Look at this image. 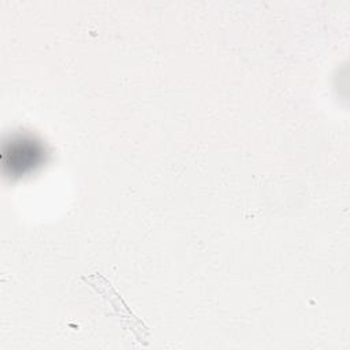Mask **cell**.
<instances>
[{
  "mask_svg": "<svg viewBox=\"0 0 350 350\" xmlns=\"http://www.w3.org/2000/svg\"><path fill=\"white\" fill-rule=\"evenodd\" d=\"M41 160V149L31 144V141H18L11 146L10 159L4 160V164H10L12 171L25 172L34 167Z\"/></svg>",
  "mask_w": 350,
  "mask_h": 350,
  "instance_id": "6da1fadb",
  "label": "cell"
}]
</instances>
